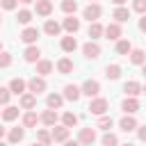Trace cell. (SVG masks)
<instances>
[{"label":"cell","mask_w":146,"mask_h":146,"mask_svg":"<svg viewBox=\"0 0 146 146\" xmlns=\"http://www.w3.org/2000/svg\"><path fill=\"white\" fill-rule=\"evenodd\" d=\"M132 9L139 14H146V0H132Z\"/></svg>","instance_id":"obj_39"},{"label":"cell","mask_w":146,"mask_h":146,"mask_svg":"<svg viewBox=\"0 0 146 146\" xmlns=\"http://www.w3.org/2000/svg\"><path fill=\"white\" fill-rule=\"evenodd\" d=\"M82 52H84V57H87V59H96V57L100 55V46H98V43H94V41H87V43L82 46Z\"/></svg>","instance_id":"obj_7"},{"label":"cell","mask_w":146,"mask_h":146,"mask_svg":"<svg viewBox=\"0 0 146 146\" xmlns=\"http://www.w3.org/2000/svg\"><path fill=\"white\" fill-rule=\"evenodd\" d=\"M0 146H7V144H2V141H0Z\"/></svg>","instance_id":"obj_53"},{"label":"cell","mask_w":146,"mask_h":146,"mask_svg":"<svg viewBox=\"0 0 146 146\" xmlns=\"http://www.w3.org/2000/svg\"><path fill=\"white\" fill-rule=\"evenodd\" d=\"M36 121H39V116H36L34 112H27V114L23 116V125H25V128H34Z\"/></svg>","instance_id":"obj_32"},{"label":"cell","mask_w":146,"mask_h":146,"mask_svg":"<svg viewBox=\"0 0 146 146\" xmlns=\"http://www.w3.org/2000/svg\"><path fill=\"white\" fill-rule=\"evenodd\" d=\"M9 96H11V91L7 87H0V105H7L9 103Z\"/></svg>","instance_id":"obj_40"},{"label":"cell","mask_w":146,"mask_h":146,"mask_svg":"<svg viewBox=\"0 0 146 146\" xmlns=\"http://www.w3.org/2000/svg\"><path fill=\"white\" fill-rule=\"evenodd\" d=\"M139 30L146 32V14H141V18H139Z\"/></svg>","instance_id":"obj_44"},{"label":"cell","mask_w":146,"mask_h":146,"mask_svg":"<svg viewBox=\"0 0 146 146\" xmlns=\"http://www.w3.org/2000/svg\"><path fill=\"white\" fill-rule=\"evenodd\" d=\"M21 2H23V5H30V2H34V0H21Z\"/></svg>","instance_id":"obj_49"},{"label":"cell","mask_w":146,"mask_h":146,"mask_svg":"<svg viewBox=\"0 0 146 146\" xmlns=\"http://www.w3.org/2000/svg\"><path fill=\"white\" fill-rule=\"evenodd\" d=\"M130 62L137 64V66H141L146 62V52L144 50H130Z\"/></svg>","instance_id":"obj_29"},{"label":"cell","mask_w":146,"mask_h":146,"mask_svg":"<svg viewBox=\"0 0 146 146\" xmlns=\"http://www.w3.org/2000/svg\"><path fill=\"white\" fill-rule=\"evenodd\" d=\"M103 34H105V39H110V41H119V36H121V25H119V23H110V25L103 30Z\"/></svg>","instance_id":"obj_6"},{"label":"cell","mask_w":146,"mask_h":146,"mask_svg":"<svg viewBox=\"0 0 146 146\" xmlns=\"http://www.w3.org/2000/svg\"><path fill=\"white\" fill-rule=\"evenodd\" d=\"M141 73H144V78H146V62L141 64Z\"/></svg>","instance_id":"obj_47"},{"label":"cell","mask_w":146,"mask_h":146,"mask_svg":"<svg viewBox=\"0 0 146 146\" xmlns=\"http://www.w3.org/2000/svg\"><path fill=\"white\" fill-rule=\"evenodd\" d=\"M130 50H132V43L128 39H119L116 41V52L119 55H130Z\"/></svg>","instance_id":"obj_24"},{"label":"cell","mask_w":146,"mask_h":146,"mask_svg":"<svg viewBox=\"0 0 146 146\" xmlns=\"http://www.w3.org/2000/svg\"><path fill=\"white\" fill-rule=\"evenodd\" d=\"M62 27H64V30H66L68 34H75V32L80 30V21H78V18H75L73 14H68V16L64 18V23H62Z\"/></svg>","instance_id":"obj_5"},{"label":"cell","mask_w":146,"mask_h":146,"mask_svg":"<svg viewBox=\"0 0 146 146\" xmlns=\"http://www.w3.org/2000/svg\"><path fill=\"white\" fill-rule=\"evenodd\" d=\"M21 39L32 46V43H36V39H39V30H36V27H25V30L21 32Z\"/></svg>","instance_id":"obj_10"},{"label":"cell","mask_w":146,"mask_h":146,"mask_svg":"<svg viewBox=\"0 0 146 146\" xmlns=\"http://www.w3.org/2000/svg\"><path fill=\"white\" fill-rule=\"evenodd\" d=\"M36 105V96L34 94H21V107L23 110H32Z\"/></svg>","instance_id":"obj_21"},{"label":"cell","mask_w":146,"mask_h":146,"mask_svg":"<svg viewBox=\"0 0 146 146\" xmlns=\"http://www.w3.org/2000/svg\"><path fill=\"white\" fill-rule=\"evenodd\" d=\"M39 119H41V121H43V123H46V125H48V128H52V125H55V123H57V112H55V110H50V107H48V110H46V112H43V114H41V116H39Z\"/></svg>","instance_id":"obj_18"},{"label":"cell","mask_w":146,"mask_h":146,"mask_svg":"<svg viewBox=\"0 0 146 146\" xmlns=\"http://www.w3.org/2000/svg\"><path fill=\"white\" fill-rule=\"evenodd\" d=\"M62 9H64L66 14H75L78 2H75V0H62Z\"/></svg>","instance_id":"obj_38"},{"label":"cell","mask_w":146,"mask_h":146,"mask_svg":"<svg viewBox=\"0 0 146 146\" xmlns=\"http://www.w3.org/2000/svg\"><path fill=\"white\" fill-rule=\"evenodd\" d=\"M62 103H64V96H59V94H50V96L46 98V105H48L50 110H59Z\"/></svg>","instance_id":"obj_22"},{"label":"cell","mask_w":146,"mask_h":146,"mask_svg":"<svg viewBox=\"0 0 146 146\" xmlns=\"http://www.w3.org/2000/svg\"><path fill=\"white\" fill-rule=\"evenodd\" d=\"M64 146H80V141H68V139H66V141H64Z\"/></svg>","instance_id":"obj_45"},{"label":"cell","mask_w":146,"mask_h":146,"mask_svg":"<svg viewBox=\"0 0 146 146\" xmlns=\"http://www.w3.org/2000/svg\"><path fill=\"white\" fill-rule=\"evenodd\" d=\"M32 146H43V144H32Z\"/></svg>","instance_id":"obj_52"},{"label":"cell","mask_w":146,"mask_h":146,"mask_svg":"<svg viewBox=\"0 0 146 146\" xmlns=\"http://www.w3.org/2000/svg\"><path fill=\"white\" fill-rule=\"evenodd\" d=\"M80 91H82L84 96H89V98H91V96H98V91H100V84H98L96 80H87V82L82 84V89H80Z\"/></svg>","instance_id":"obj_8"},{"label":"cell","mask_w":146,"mask_h":146,"mask_svg":"<svg viewBox=\"0 0 146 146\" xmlns=\"http://www.w3.org/2000/svg\"><path fill=\"white\" fill-rule=\"evenodd\" d=\"M16 21H18V23H23V25H27V23L32 21V11H30V9H21V11H18V16H16Z\"/></svg>","instance_id":"obj_34"},{"label":"cell","mask_w":146,"mask_h":146,"mask_svg":"<svg viewBox=\"0 0 146 146\" xmlns=\"http://www.w3.org/2000/svg\"><path fill=\"white\" fill-rule=\"evenodd\" d=\"M103 30H105V27H103L98 21H94V23L89 25V36H91V39H98V36L103 34Z\"/></svg>","instance_id":"obj_31"},{"label":"cell","mask_w":146,"mask_h":146,"mask_svg":"<svg viewBox=\"0 0 146 146\" xmlns=\"http://www.w3.org/2000/svg\"><path fill=\"white\" fill-rule=\"evenodd\" d=\"M43 32H46L48 36H57V34L62 32V25H59L57 21H46V25H43Z\"/></svg>","instance_id":"obj_16"},{"label":"cell","mask_w":146,"mask_h":146,"mask_svg":"<svg viewBox=\"0 0 146 146\" xmlns=\"http://www.w3.org/2000/svg\"><path fill=\"white\" fill-rule=\"evenodd\" d=\"M114 18H116V23H125L128 18H130V11L125 9V7H116L114 9V14H112Z\"/></svg>","instance_id":"obj_27"},{"label":"cell","mask_w":146,"mask_h":146,"mask_svg":"<svg viewBox=\"0 0 146 146\" xmlns=\"http://www.w3.org/2000/svg\"><path fill=\"white\" fill-rule=\"evenodd\" d=\"M116 144H119V139H116V135L107 130V132L103 135V146H116Z\"/></svg>","instance_id":"obj_37"},{"label":"cell","mask_w":146,"mask_h":146,"mask_svg":"<svg viewBox=\"0 0 146 146\" xmlns=\"http://www.w3.org/2000/svg\"><path fill=\"white\" fill-rule=\"evenodd\" d=\"M119 128H121L123 132H132V130L137 128V119H135L132 114H125V116L119 121Z\"/></svg>","instance_id":"obj_9"},{"label":"cell","mask_w":146,"mask_h":146,"mask_svg":"<svg viewBox=\"0 0 146 146\" xmlns=\"http://www.w3.org/2000/svg\"><path fill=\"white\" fill-rule=\"evenodd\" d=\"M112 123H114V121H112V116H107V114H103V116L98 119V128H100V130H105V132L112 128Z\"/></svg>","instance_id":"obj_36"},{"label":"cell","mask_w":146,"mask_h":146,"mask_svg":"<svg viewBox=\"0 0 146 146\" xmlns=\"http://www.w3.org/2000/svg\"><path fill=\"white\" fill-rule=\"evenodd\" d=\"M36 73L43 78V75H48V73H52V62L50 59H39L36 62Z\"/></svg>","instance_id":"obj_17"},{"label":"cell","mask_w":146,"mask_h":146,"mask_svg":"<svg viewBox=\"0 0 146 146\" xmlns=\"http://www.w3.org/2000/svg\"><path fill=\"white\" fill-rule=\"evenodd\" d=\"M25 87H27V82H25L23 78H14V80L9 82V91L16 94V96H18V94H25Z\"/></svg>","instance_id":"obj_13"},{"label":"cell","mask_w":146,"mask_h":146,"mask_svg":"<svg viewBox=\"0 0 146 146\" xmlns=\"http://www.w3.org/2000/svg\"><path fill=\"white\" fill-rule=\"evenodd\" d=\"M39 55H41V50H39L36 46L25 48V62H39Z\"/></svg>","instance_id":"obj_28"},{"label":"cell","mask_w":146,"mask_h":146,"mask_svg":"<svg viewBox=\"0 0 146 146\" xmlns=\"http://www.w3.org/2000/svg\"><path fill=\"white\" fill-rule=\"evenodd\" d=\"M16 5H18V0H2V7H5V9H9V11H11V9H16Z\"/></svg>","instance_id":"obj_42"},{"label":"cell","mask_w":146,"mask_h":146,"mask_svg":"<svg viewBox=\"0 0 146 146\" xmlns=\"http://www.w3.org/2000/svg\"><path fill=\"white\" fill-rule=\"evenodd\" d=\"M123 146H135V144H123Z\"/></svg>","instance_id":"obj_51"},{"label":"cell","mask_w":146,"mask_h":146,"mask_svg":"<svg viewBox=\"0 0 146 146\" xmlns=\"http://www.w3.org/2000/svg\"><path fill=\"white\" fill-rule=\"evenodd\" d=\"M123 91H125L128 96H132V98H137V96L141 94V84H139L137 80H130V82H125V84H123Z\"/></svg>","instance_id":"obj_14"},{"label":"cell","mask_w":146,"mask_h":146,"mask_svg":"<svg viewBox=\"0 0 146 146\" xmlns=\"http://www.w3.org/2000/svg\"><path fill=\"white\" fill-rule=\"evenodd\" d=\"M112 2H114V5H119V7H121V5H123V2H125V0H112Z\"/></svg>","instance_id":"obj_46"},{"label":"cell","mask_w":146,"mask_h":146,"mask_svg":"<svg viewBox=\"0 0 146 146\" xmlns=\"http://www.w3.org/2000/svg\"><path fill=\"white\" fill-rule=\"evenodd\" d=\"M11 64V55L9 52H0V68H7Z\"/></svg>","instance_id":"obj_41"},{"label":"cell","mask_w":146,"mask_h":146,"mask_svg":"<svg viewBox=\"0 0 146 146\" xmlns=\"http://www.w3.org/2000/svg\"><path fill=\"white\" fill-rule=\"evenodd\" d=\"M62 121H64V125H66V128H73V125L78 123V116H75L73 112H64V116H62Z\"/></svg>","instance_id":"obj_35"},{"label":"cell","mask_w":146,"mask_h":146,"mask_svg":"<svg viewBox=\"0 0 146 146\" xmlns=\"http://www.w3.org/2000/svg\"><path fill=\"white\" fill-rule=\"evenodd\" d=\"M100 14H103V9H100V5H98V2H89V5L82 9V16H84L89 23L98 21V18H100Z\"/></svg>","instance_id":"obj_1"},{"label":"cell","mask_w":146,"mask_h":146,"mask_svg":"<svg viewBox=\"0 0 146 146\" xmlns=\"http://www.w3.org/2000/svg\"><path fill=\"white\" fill-rule=\"evenodd\" d=\"M119 75H121V66L119 64H110L105 68V78L107 80H119Z\"/></svg>","instance_id":"obj_25"},{"label":"cell","mask_w":146,"mask_h":146,"mask_svg":"<svg viewBox=\"0 0 146 146\" xmlns=\"http://www.w3.org/2000/svg\"><path fill=\"white\" fill-rule=\"evenodd\" d=\"M137 135H139V139H141V141H146V125H139Z\"/></svg>","instance_id":"obj_43"},{"label":"cell","mask_w":146,"mask_h":146,"mask_svg":"<svg viewBox=\"0 0 146 146\" xmlns=\"http://www.w3.org/2000/svg\"><path fill=\"white\" fill-rule=\"evenodd\" d=\"M141 94H146V87H141Z\"/></svg>","instance_id":"obj_50"},{"label":"cell","mask_w":146,"mask_h":146,"mask_svg":"<svg viewBox=\"0 0 146 146\" xmlns=\"http://www.w3.org/2000/svg\"><path fill=\"white\" fill-rule=\"evenodd\" d=\"M2 137H5V128L0 125V139H2Z\"/></svg>","instance_id":"obj_48"},{"label":"cell","mask_w":146,"mask_h":146,"mask_svg":"<svg viewBox=\"0 0 146 146\" xmlns=\"http://www.w3.org/2000/svg\"><path fill=\"white\" fill-rule=\"evenodd\" d=\"M75 48H78V41H75L73 34H68V36L62 39V50H64V52H73Z\"/></svg>","instance_id":"obj_20"},{"label":"cell","mask_w":146,"mask_h":146,"mask_svg":"<svg viewBox=\"0 0 146 146\" xmlns=\"http://www.w3.org/2000/svg\"><path fill=\"white\" fill-rule=\"evenodd\" d=\"M2 119H5V121H14V119H18V107L7 105V107L2 110Z\"/></svg>","instance_id":"obj_30"},{"label":"cell","mask_w":146,"mask_h":146,"mask_svg":"<svg viewBox=\"0 0 146 146\" xmlns=\"http://www.w3.org/2000/svg\"><path fill=\"white\" fill-rule=\"evenodd\" d=\"M36 139H39V144H43V146L52 144V135H50L48 130H39V132H36Z\"/></svg>","instance_id":"obj_33"},{"label":"cell","mask_w":146,"mask_h":146,"mask_svg":"<svg viewBox=\"0 0 146 146\" xmlns=\"http://www.w3.org/2000/svg\"><path fill=\"white\" fill-rule=\"evenodd\" d=\"M27 91H30V94H34V96H39L41 91H46V80H43L41 75L30 78V80H27Z\"/></svg>","instance_id":"obj_3"},{"label":"cell","mask_w":146,"mask_h":146,"mask_svg":"<svg viewBox=\"0 0 146 146\" xmlns=\"http://www.w3.org/2000/svg\"><path fill=\"white\" fill-rule=\"evenodd\" d=\"M121 110H123L125 114H135V112L139 110V103H137V98H132V96H128V98L123 100V105H121Z\"/></svg>","instance_id":"obj_15"},{"label":"cell","mask_w":146,"mask_h":146,"mask_svg":"<svg viewBox=\"0 0 146 146\" xmlns=\"http://www.w3.org/2000/svg\"><path fill=\"white\" fill-rule=\"evenodd\" d=\"M0 21H2V18H0Z\"/></svg>","instance_id":"obj_55"},{"label":"cell","mask_w":146,"mask_h":146,"mask_svg":"<svg viewBox=\"0 0 146 146\" xmlns=\"http://www.w3.org/2000/svg\"><path fill=\"white\" fill-rule=\"evenodd\" d=\"M23 137H25V130H23V128H11V130H9V144L23 141Z\"/></svg>","instance_id":"obj_26"},{"label":"cell","mask_w":146,"mask_h":146,"mask_svg":"<svg viewBox=\"0 0 146 146\" xmlns=\"http://www.w3.org/2000/svg\"><path fill=\"white\" fill-rule=\"evenodd\" d=\"M50 11H52L50 0H36V14L39 16H50Z\"/></svg>","instance_id":"obj_19"},{"label":"cell","mask_w":146,"mask_h":146,"mask_svg":"<svg viewBox=\"0 0 146 146\" xmlns=\"http://www.w3.org/2000/svg\"><path fill=\"white\" fill-rule=\"evenodd\" d=\"M78 141L84 144V146H91V144L96 141V132H94V128H82L80 135H78Z\"/></svg>","instance_id":"obj_4"},{"label":"cell","mask_w":146,"mask_h":146,"mask_svg":"<svg viewBox=\"0 0 146 146\" xmlns=\"http://www.w3.org/2000/svg\"><path fill=\"white\" fill-rule=\"evenodd\" d=\"M52 141H66L68 139V128L66 125H52Z\"/></svg>","instance_id":"obj_12"},{"label":"cell","mask_w":146,"mask_h":146,"mask_svg":"<svg viewBox=\"0 0 146 146\" xmlns=\"http://www.w3.org/2000/svg\"><path fill=\"white\" fill-rule=\"evenodd\" d=\"M57 71H59L62 75H66V73H71V71H73V62H71L68 57H62V59L57 62Z\"/></svg>","instance_id":"obj_23"},{"label":"cell","mask_w":146,"mask_h":146,"mask_svg":"<svg viewBox=\"0 0 146 146\" xmlns=\"http://www.w3.org/2000/svg\"><path fill=\"white\" fill-rule=\"evenodd\" d=\"M91 2H96V0H91Z\"/></svg>","instance_id":"obj_54"},{"label":"cell","mask_w":146,"mask_h":146,"mask_svg":"<svg viewBox=\"0 0 146 146\" xmlns=\"http://www.w3.org/2000/svg\"><path fill=\"white\" fill-rule=\"evenodd\" d=\"M80 96H82V91H80V87H75V84H66L64 87V98L66 100H80Z\"/></svg>","instance_id":"obj_11"},{"label":"cell","mask_w":146,"mask_h":146,"mask_svg":"<svg viewBox=\"0 0 146 146\" xmlns=\"http://www.w3.org/2000/svg\"><path fill=\"white\" fill-rule=\"evenodd\" d=\"M91 114H96V116H103L107 110H110V103L105 100V98H94L91 103H89V107H87Z\"/></svg>","instance_id":"obj_2"}]
</instances>
